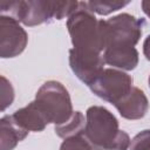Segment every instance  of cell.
<instances>
[{
    "instance_id": "1",
    "label": "cell",
    "mask_w": 150,
    "mask_h": 150,
    "mask_svg": "<svg viewBox=\"0 0 150 150\" xmlns=\"http://www.w3.org/2000/svg\"><path fill=\"white\" fill-rule=\"evenodd\" d=\"M79 1H57V0H28V1H2L0 2L1 15L11 16L33 27L48 23L52 20L68 18L77 7Z\"/></svg>"
},
{
    "instance_id": "2",
    "label": "cell",
    "mask_w": 150,
    "mask_h": 150,
    "mask_svg": "<svg viewBox=\"0 0 150 150\" xmlns=\"http://www.w3.org/2000/svg\"><path fill=\"white\" fill-rule=\"evenodd\" d=\"M67 28L73 48L101 54L107 47L104 20H98L87 1H79L76 9L67 18Z\"/></svg>"
},
{
    "instance_id": "3",
    "label": "cell",
    "mask_w": 150,
    "mask_h": 150,
    "mask_svg": "<svg viewBox=\"0 0 150 150\" xmlns=\"http://www.w3.org/2000/svg\"><path fill=\"white\" fill-rule=\"evenodd\" d=\"M84 135L102 150H129L131 143L129 135L120 130L115 115L101 105L87 109Z\"/></svg>"
},
{
    "instance_id": "4",
    "label": "cell",
    "mask_w": 150,
    "mask_h": 150,
    "mask_svg": "<svg viewBox=\"0 0 150 150\" xmlns=\"http://www.w3.org/2000/svg\"><path fill=\"white\" fill-rule=\"evenodd\" d=\"M36 104L43 112L48 123L61 125L74 114L70 95L66 87L59 81L45 82L35 94Z\"/></svg>"
},
{
    "instance_id": "5",
    "label": "cell",
    "mask_w": 150,
    "mask_h": 150,
    "mask_svg": "<svg viewBox=\"0 0 150 150\" xmlns=\"http://www.w3.org/2000/svg\"><path fill=\"white\" fill-rule=\"evenodd\" d=\"M144 19L121 13L104 20L107 47H135L142 36Z\"/></svg>"
},
{
    "instance_id": "6",
    "label": "cell",
    "mask_w": 150,
    "mask_h": 150,
    "mask_svg": "<svg viewBox=\"0 0 150 150\" xmlns=\"http://www.w3.org/2000/svg\"><path fill=\"white\" fill-rule=\"evenodd\" d=\"M89 88L97 97L116 104L132 89V77L123 70L107 68L103 69Z\"/></svg>"
},
{
    "instance_id": "7",
    "label": "cell",
    "mask_w": 150,
    "mask_h": 150,
    "mask_svg": "<svg viewBox=\"0 0 150 150\" xmlns=\"http://www.w3.org/2000/svg\"><path fill=\"white\" fill-rule=\"evenodd\" d=\"M28 43V34L14 18L0 15V56H19Z\"/></svg>"
},
{
    "instance_id": "8",
    "label": "cell",
    "mask_w": 150,
    "mask_h": 150,
    "mask_svg": "<svg viewBox=\"0 0 150 150\" xmlns=\"http://www.w3.org/2000/svg\"><path fill=\"white\" fill-rule=\"evenodd\" d=\"M104 59L102 54L69 49V66L75 76L88 87L103 71Z\"/></svg>"
},
{
    "instance_id": "9",
    "label": "cell",
    "mask_w": 150,
    "mask_h": 150,
    "mask_svg": "<svg viewBox=\"0 0 150 150\" xmlns=\"http://www.w3.org/2000/svg\"><path fill=\"white\" fill-rule=\"evenodd\" d=\"M114 105L123 118L134 121L145 116L149 109V101L142 89L132 87V89Z\"/></svg>"
},
{
    "instance_id": "10",
    "label": "cell",
    "mask_w": 150,
    "mask_h": 150,
    "mask_svg": "<svg viewBox=\"0 0 150 150\" xmlns=\"http://www.w3.org/2000/svg\"><path fill=\"white\" fill-rule=\"evenodd\" d=\"M12 116L14 121L28 132L29 131H35V132L42 131L45 130L47 124H49L35 101H32L26 107L15 110Z\"/></svg>"
},
{
    "instance_id": "11",
    "label": "cell",
    "mask_w": 150,
    "mask_h": 150,
    "mask_svg": "<svg viewBox=\"0 0 150 150\" xmlns=\"http://www.w3.org/2000/svg\"><path fill=\"white\" fill-rule=\"evenodd\" d=\"M103 59L107 64L120 70H134L138 64V52L135 47H108Z\"/></svg>"
},
{
    "instance_id": "12",
    "label": "cell",
    "mask_w": 150,
    "mask_h": 150,
    "mask_svg": "<svg viewBox=\"0 0 150 150\" xmlns=\"http://www.w3.org/2000/svg\"><path fill=\"white\" fill-rule=\"evenodd\" d=\"M28 131L21 128L12 115H6L0 120V150H13L19 142L25 139Z\"/></svg>"
},
{
    "instance_id": "13",
    "label": "cell",
    "mask_w": 150,
    "mask_h": 150,
    "mask_svg": "<svg viewBox=\"0 0 150 150\" xmlns=\"http://www.w3.org/2000/svg\"><path fill=\"white\" fill-rule=\"evenodd\" d=\"M84 128H86V118L83 114L81 111H74L71 117L66 123L61 125H55L54 130L60 138L66 139V138L83 134Z\"/></svg>"
},
{
    "instance_id": "14",
    "label": "cell",
    "mask_w": 150,
    "mask_h": 150,
    "mask_svg": "<svg viewBox=\"0 0 150 150\" xmlns=\"http://www.w3.org/2000/svg\"><path fill=\"white\" fill-rule=\"evenodd\" d=\"M89 8L98 15H108L112 12H116L129 4V1H118V0H91L87 1Z\"/></svg>"
},
{
    "instance_id": "15",
    "label": "cell",
    "mask_w": 150,
    "mask_h": 150,
    "mask_svg": "<svg viewBox=\"0 0 150 150\" xmlns=\"http://www.w3.org/2000/svg\"><path fill=\"white\" fill-rule=\"evenodd\" d=\"M60 150H102V149L93 144L83 132L63 139V142L60 145Z\"/></svg>"
},
{
    "instance_id": "16",
    "label": "cell",
    "mask_w": 150,
    "mask_h": 150,
    "mask_svg": "<svg viewBox=\"0 0 150 150\" xmlns=\"http://www.w3.org/2000/svg\"><path fill=\"white\" fill-rule=\"evenodd\" d=\"M14 101V89L12 83L1 75V111H5Z\"/></svg>"
},
{
    "instance_id": "17",
    "label": "cell",
    "mask_w": 150,
    "mask_h": 150,
    "mask_svg": "<svg viewBox=\"0 0 150 150\" xmlns=\"http://www.w3.org/2000/svg\"><path fill=\"white\" fill-rule=\"evenodd\" d=\"M129 150H150V129L138 132L131 139Z\"/></svg>"
},
{
    "instance_id": "18",
    "label": "cell",
    "mask_w": 150,
    "mask_h": 150,
    "mask_svg": "<svg viewBox=\"0 0 150 150\" xmlns=\"http://www.w3.org/2000/svg\"><path fill=\"white\" fill-rule=\"evenodd\" d=\"M143 54L148 61H150V35H148L143 42Z\"/></svg>"
},
{
    "instance_id": "19",
    "label": "cell",
    "mask_w": 150,
    "mask_h": 150,
    "mask_svg": "<svg viewBox=\"0 0 150 150\" xmlns=\"http://www.w3.org/2000/svg\"><path fill=\"white\" fill-rule=\"evenodd\" d=\"M141 6H142V9L144 12V14L150 18V0H143L141 2Z\"/></svg>"
},
{
    "instance_id": "20",
    "label": "cell",
    "mask_w": 150,
    "mask_h": 150,
    "mask_svg": "<svg viewBox=\"0 0 150 150\" xmlns=\"http://www.w3.org/2000/svg\"><path fill=\"white\" fill-rule=\"evenodd\" d=\"M148 83H149V88H150V75H149V79H148Z\"/></svg>"
}]
</instances>
